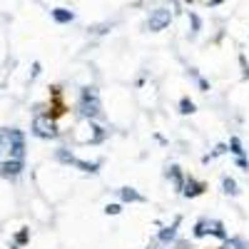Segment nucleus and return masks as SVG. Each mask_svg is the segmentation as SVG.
<instances>
[{"label":"nucleus","instance_id":"f257e3e1","mask_svg":"<svg viewBox=\"0 0 249 249\" xmlns=\"http://www.w3.org/2000/svg\"><path fill=\"white\" fill-rule=\"evenodd\" d=\"M80 115L85 117H100V97L95 88H82L80 95Z\"/></svg>","mask_w":249,"mask_h":249},{"label":"nucleus","instance_id":"f03ea898","mask_svg":"<svg viewBox=\"0 0 249 249\" xmlns=\"http://www.w3.org/2000/svg\"><path fill=\"white\" fill-rule=\"evenodd\" d=\"M170 20H172V13L167 8H157L150 13V20H147V30L150 33H160L170 25Z\"/></svg>","mask_w":249,"mask_h":249},{"label":"nucleus","instance_id":"7ed1b4c3","mask_svg":"<svg viewBox=\"0 0 249 249\" xmlns=\"http://www.w3.org/2000/svg\"><path fill=\"white\" fill-rule=\"evenodd\" d=\"M33 132H35L37 137H43V140H50V137L57 135L55 122H53L50 117H45V115H37V117L33 120Z\"/></svg>","mask_w":249,"mask_h":249},{"label":"nucleus","instance_id":"20e7f679","mask_svg":"<svg viewBox=\"0 0 249 249\" xmlns=\"http://www.w3.org/2000/svg\"><path fill=\"white\" fill-rule=\"evenodd\" d=\"M204 234H214L217 239H227V232L222 222H210V219H202L197 227H195V237H204Z\"/></svg>","mask_w":249,"mask_h":249},{"label":"nucleus","instance_id":"39448f33","mask_svg":"<svg viewBox=\"0 0 249 249\" xmlns=\"http://www.w3.org/2000/svg\"><path fill=\"white\" fill-rule=\"evenodd\" d=\"M23 172V160H8L0 164V177H18Z\"/></svg>","mask_w":249,"mask_h":249},{"label":"nucleus","instance_id":"423d86ee","mask_svg":"<svg viewBox=\"0 0 249 249\" xmlns=\"http://www.w3.org/2000/svg\"><path fill=\"white\" fill-rule=\"evenodd\" d=\"M204 190H207V187H204L202 182H195V179L190 177V179H187V184L182 187V195H184V197H197V195H202Z\"/></svg>","mask_w":249,"mask_h":249},{"label":"nucleus","instance_id":"0eeeda50","mask_svg":"<svg viewBox=\"0 0 249 249\" xmlns=\"http://www.w3.org/2000/svg\"><path fill=\"white\" fill-rule=\"evenodd\" d=\"M53 18L57 20V23H72V20H75L72 10H65V8H55L53 10Z\"/></svg>","mask_w":249,"mask_h":249},{"label":"nucleus","instance_id":"6e6552de","mask_svg":"<svg viewBox=\"0 0 249 249\" xmlns=\"http://www.w3.org/2000/svg\"><path fill=\"white\" fill-rule=\"evenodd\" d=\"M120 197H122L124 202H144V197L137 195L132 187H122V190H120Z\"/></svg>","mask_w":249,"mask_h":249},{"label":"nucleus","instance_id":"1a4fd4ad","mask_svg":"<svg viewBox=\"0 0 249 249\" xmlns=\"http://www.w3.org/2000/svg\"><path fill=\"white\" fill-rule=\"evenodd\" d=\"M177 224H179V219H177L172 227H164V230L160 232V242H172V239L177 237Z\"/></svg>","mask_w":249,"mask_h":249},{"label":"nucleus","instance_id":"9d476101","mask_svg":"<svg viewBox=\"0 0 249 249\" xmlns=\"http://www.w3.org/2000/svg\"><path fill=\"white\" fill-rule=\"evenodd\" d=\"M167 175H170V177H172V182H175V190H182V187H184V179H182V172H179L177 164H172Z\"/></svg>","mask_w":249,"mask_h":249},{"label":"nucleus","instance_id":"9b49d317","mask_svg":"<svg viewBox=\"0 0 249 249\" xmlns=\"http://www.w3.org/2000/svg\"><path fill=\"white\" fill-rule=\"evenodd\" d=\"M230 147H232V155H237V160H244V150H242L239 137H232L230 140Z\"/></svg>","mask_w":249,"mask_h":249},{"label":"nucleus","instance_id":"f8f14e48","mask_svg":"<svg viewBox=\"0 0 249 249\" xmlns=\"http://www.w3.org/2000/svg\"><path fill=\"white\" fill-rule=\"evenodd\" d=\"M222 187H224V192H227V195H239V190H237V182H234V179H230V177H224Z\"/></svg>","mask_w":249,"mask_h":249},{"label":"nucleus","instance_id":"ddd939ff","mask_svg":"<svg viewBox=\"0 0 249 249\" xmlns=\"http://www.w3.org/2000/svg\"><path fill=\"white\" fill-rule=\"evenodd\" d=\"M179 107H182V112H184V115H190V112H195V102H192V100H187V97H182Z\"/></svg>","mask_w":249,"mask_h":249},{"label":"nucleus","instance_id":"4468645a","mask_svg":"<svg viewBox=\"0 0 249 249\" xmlns=\"http://www.w3.org/2000/svg\"><path fill=\"white\" fill-rule=\"evenodd\" d=\"M105 212H107V214H120V212H122V207H120V204H107V207H105Z\"/></svg>","mask_w":249,"mask_h":249},{"label":"nucleus","instance_id":"2eb2a0df","mask_svg":"<svg viewBox=\"0 0 249 249\" xmlns=\"http://www.w3.org/2000/svg\"><path fill=\"white\" fill-rule=\"evenodd\" d=\"M0 144H3V132H0Z\"/></svg>","mask_w":249,"mask_h":249},{"label":"nucleus","instance_id":"dca6fc26","mask_svg":"<svg viewBox=\"0 0 249 249\" xmlns=\"http://www.w3.org/2000/svg\"><path fill=\"white\" fill-rule=\"evenodd\" d=\"M147 249H152V247H147Z\"/></svg>","mask_w":249,"mask_h":249}]
</instances>
